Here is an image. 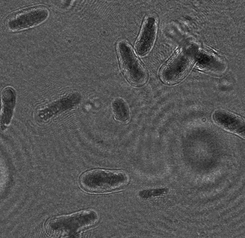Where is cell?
<instances>
[{
    "instance_id": "52a82bcc",
    "label": "cell",
    "mask_w": 245,
    "mask_h": 238,
    "mask_svg": "<svg viewBox=\"0 0 245 238\" xmlns=\"http://www.w3.org/2000/svg\"><path fill=\"white\" fill-rule=\"evenodd\" d=\"M166 189L145 190L141 192L140 195L142 198H147L152 196H155L162 194L167 191Z\"/></svg>"
},
{
    "instance_id": "277c9868",
    "label": "cell",
    "mask_w": 245,
    "mask_h": 238,
    "mask_svg": "<svg viewBox=\"0 0 245 238\" xmlns=\"http://www.w3.org/2000/svg\"><path fill=\"white\" fill-rule=\"evenodd\" d=\"M156 32L155 21L152 17L148 18L144 25L136 44L138 53L144 55L148 53L153 43Z\"/></svg>"
},
{
    "instance_id": "3957f363",
    "label": "cell",
    "mask_w": 245,
    "mask_h": 238,
    "mask_svg": "<svg viewBox=\"0 0 245 238\" xmlns=\"http://www.w3.org/2000/svg\"><path fill=\"white\" fill-rule=\"evenodd\" d=\"M49 11L46 8L38 7L18 13L9 20L8 25L11 30H20L36 26L45 21Z\"/></svg>"
},
{
    "instance_id": "7a4b0ae2",
    "label": "cell",
    "mask_w": 245,
    "mask_h": 238,
    "mask_svg": "<svg viewBox=\"0 0 245 238\" xmlns=\"http://www.w3.org/2000/svg\"><path fill=\"white\" fill-rule=\"evenodd\" d=\"M118 50L122 69L128 80L135 85L144 83L147 74L128 45L124 42L119 43Z\"/></svg>"
},
{
    "instance_id": "6da1fadb",
    "label": "cell",
    "mask_w": 245,
    "mask_h": 238,
    "mask_svg": "<svg viewBox=\"0 0 245 238\" xmlns=\"http://www.w3.org/2000/svg\"><path fill=\"white\" fill-rule=\"evenodd\" d=\"M127 177L124 172L105 169H95L84 173L80 183L86 191L96 193L111 191L122 186Z\"/></svg>"
},
{
    "instance_id": "8992f818",
    "label": "cell",
    "mask_w": 245,
    "mask_h": 238,
    "mask_svg": "<svg viewBox=\"0 0 245 238\" xmlns=\"http://www.w3.org/2000/svg\"><path fill=\"white\" fill-rule=\"evenodd\" d=\"M113 109L116 118L121 121H127L129 117L128 107L126 103L121 99H118L113 104Z\"/></svg>"
},
{
    "instance_id": "5b68a950",
    "label": "cell",
    "mask_w": 245,
    "mask_h": 238,
    "mask_svg": "<svg viewBox=\"0 0 245 238\" xmlns=\"http://www.w3.org/2000/svg\"><path fill=\"white\" fill-rule=\"evenodd\" d=\"M213 119L219 125L242 136H244V125L240 119L229 113L218 112L213 115Z\"/></svg>"
}]
</instances>
